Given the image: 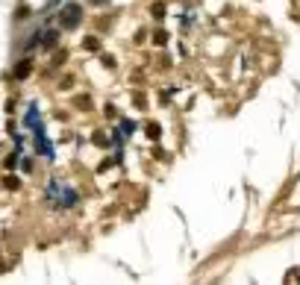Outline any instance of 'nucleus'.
<instances>
[{"label":"nucleus","instance_id":"1","mask_svg":"<svg viewBox=\"0 0 300 285\" xmlns=\"http://www.w3.org/2000/svg\"><path fill=\"white\" fill-rule=\"evenodd\" d=\"M80 21H83V9H80L77 3H65V6H62V12H59L62 30H77Z\"/></svg>","mask_w":300,"mask_h":285},{"label":"nucleus","instance_id":"2","mask_svg":"<svg viewBox=\"0 0 300 285\" xmlns=\"http://www.w3.org/2000/svg\"><path fill=\"white\" fill-rule=\"evenodd\" d=\"M41 44H44V48H53V44H56V36H59V33H53V30H48V33H41Z\"/></svg>","mask_w":300,"mask_h":285},{"label":"nucleus","instance_id":"3","mask_svg":"<svg viewBox=\"0 0 300 285\" xmlns=\"http://www.w3.org/2000/svg\"><path fill=\"white\" fill-rule=\"evenodd\" d=\"M27 74H30V62H21V65L15 68V77H18V80H24Z\"/></svg>","mask_w":300,"mask_h":285},{"label":"nucleus","instance_id":"4","mask_svg":"<svg viewBox=\"0 0 300 285\" xmlns=\"http://www.w3.org/2000/svg\"><path fill=\"white\" fill-rule=\"evenodd\" d=\"M147 135H150V138H159V135H162L159 124H150V127H147Z\"/></svg>","mask_w":300,"mask_h":285},{"label":"nucleus","instance_id":"5","mask_svg":"<svg viewBox=\"0 0 300 285\" xmlns=\"http://www.w3.org/2000/svg\"><path fill=\"white\" fill-rule=\"evenodd\" d=\"M153 18H165V3H156V6H153Z\"/></svg>","mask_w":300,"mask_h":285},{"label":"nucleus","instance_id":"6","mask_svg":"<svg viewBox=\"0 0 300 285\" xmlns=\"http://www.w3.org/2000/svg\"><path fill=\"white\" fill-rule=\"evenodd\" d=\"M153 41H156V44H165V41H168V36H165V30H159V33H153Z\"/></svg>","mask_w":300,"mask_h":285},{"label":"nucleus","instance_id":"7","mask_svg":"<svg viewBox=\"0 0 300 285\" xmlns=\"http://www.w3.org/2000/svg\"><path fill=\"white\" fill-rule=\"evenodd\" d=\"M100 48V41L97 38H85V50H97Z\"/></svg>","mask_w":300,"mask_h":285},{"label":"nucleus","instance_id":"8","mask_svg":"<svg viewBox=\"0 0 300 285\" xmlns=\"http://www.w3.org/2000/svg\"><path fill=\"white\" fill-rule=\"evenodd\" d=\"M88 3H95V6H103V3H109V0H88Z\"/></svg>","mask_w":300,"mask_h":285}]
</instances>
